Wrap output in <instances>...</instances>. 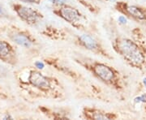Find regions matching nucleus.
<instances>
[{"mask_svg": "<svg viewBox=\"0 0 146 120\" xmlns=\"http://www.w3.org/2000/svg\"><path fill=\"white\" fill-rule=\"evenodd\" d=\"M20 3L25 4H32V5H40L44 0H17Z\"/></svg>", "mask_w": 146, "mask_h": 120, "instance_id": "nucleus-12", "label": "nucleus"}, {"mask_svg": "<svg viewBox=\"0 0 146 120\" xmlns=\"http://www.w3.org/2000/svg\"><path fill=\"white\" fill-rule=\"evenodd\" d=\"M145 112H146V104L145 105Z\"/></svg>", "mask_w": 146, "mask_h": 120, "instance_id": "nucleus-17", "label": "nucleus"}, {"mask_svg": "<svg viewBox=\"0 0 146 120\" xmlns=\"http://www.w3.org/2000/svg\"><path fill=\"white\" fill-rule=\"evenodd\" d=\"M11 8L21 21L33 28H36L45 20V16L40 11L25 3H13L11 4Z\"/></svg>", "mask_w": 146, "mask_h": 120, "instance_id": "nucleus-7", "label": "nucleus"}, {"mask_svg": "<svg viewBox=\"0 0 146 120\" xmlns=\"http://www.w3.org/2000/svg\"><path fill=\"white\" fill-rule=\"evenodd\" d=\"M3 34L8 41L29 51H36L40 43L36 37L26 29L16 25H6L0 26V35Z\"/></svg>", "mask_w": 146, "mask_h": 120, "instance_id": "nucleus-4", "label": "nucleus"}, {"mask_svg": "<svg viewBox=\"0 0 146 120\" xmlns=\"http://www.w3.org/2000/svg\"><path fill=\"white\" fill-rule=\"evenodd\" d=\"M0 17L2 18H8V15L6 11L5 8L3 7V6L0 3Z\"/></svg>", "mask_w": 146, "mask_h": 120, "instance_id": "nucleus-15", "label": "nucleus"}, {"mask_svg": "<svg viewBox=\"0 0 146 120\" xmlns=\"http://www.w3.org/2000/svg\"><path fill=\"white\" fill-rule=\"evenodd\" d=\"M52 12L73 28L78 30L85 29V17L76 7L66 3L63 5L54 7Z\"/></svg>", "mask_w": 146, "mask_h": 120, "instance_id": "nucleus-6", "label": "nucleus"}, {"mask_svg": "<svg viewBox=\"0 0 146 120\" xmlns=\"http://www.w3.org/2000/svg\"><path fill=\"white\" fill-rule=\"evenodd\" d=\"M73 42L76 46L80 47L84 50H86L89 52L94 54L95 55L109 60L113 59V56L106 49V47L100 42V40L90 33L84 32L75 35Z\"/></svg>", "mask_w": 146, "mask_h": 120, "instance_id": "nucleus-5", "label": "nucleus"}, {"mask_svg": "<svg viewBox=\"0 0 146 120\" xmlns=\"http://www.w3.org/2000/svg\"><path fill=\"white\" fill-rule=\"evenodd\" d=\"M81 118L87 120L117 119L119 115L115 112L100 109L94 106H84L81 110Z\"/></svg>", "mask_w": 146, "mask_h": 120, "instance_id": "nucleus-10", "label": "nucleus"}, {"mask_svg": "<svg viewBox=\"0 0 146 120\" xmlns=\"http://www.w3.org/2000/svg\"><path fill=\"white\" fill-rule=\"evenodd\" d=\"M75 63L86 70L94 77L115 91H123L125 89V81L119 71L108 63L95 60L82 54L73 56Z\"/></svg>", "mask_w": 146, "mask_h": 120, "instance_id": "nucleus-2", "label": "nucleus"}, {"mask_svg": "<svg viewBox=\"0 0 146 120\" xmlns=\"http://www.w3.org/2000/svg\"><path fill=\"white\" fill-rule=\"evenodd\" d=\"M38 110L48 119H70V113L67 110H55L46 105H39Z\"/></svg>", "mask_w": 146, "mask_h": 120, "instance_id": "nucleus-11", "label": "nucleus"}, {"mask_svg": "<svg viewBox=\"0 0 146 120\" xmlns=\"http://www.w3.org/2000/svg\"><path fill=\"white\" fill-rule=\"evenodd\" d=\"M47 1H49V2H50L52 5L54 6V7L63 5V4L67 3V0H47Z\"/></svg>", "mask_w": 146, "mask_h": 120, "instance_id": "nucleus-13", "label": "nucleus"}, {"mask_svg": "<svg viewBox=\"0 0 146 120\" xmlns=\"http://www.w3.org/2000/svg\"><path fill=\"white\" fill-rule=\"evenodd\" d=\"M0 61L11 67L19 64V55L10 41L0 38Z\"/></svg>", "mask_w": 146, "mask_h": 120, "instance_id": "nucleus-9", "label": "nucleus"}, {"mask_svg": "<svg viewBox=\"0 0 146 120\" xmlns=\"http://www.w3.org/2000/svg\"><path fill=\"white\" fill-rule=\"evenodd\" d=\"M8 97H9L7 93V92L2 88V86H0V98L3 100H7Z\"/></svg>", "mask_w": 146, "mask_h": 120, "instance_id": "nucleus-14", "label": "nucleus"}, {"mask_svg": "<svg viewBox=\"0 0 146 120\" xmlns=\"http://www.w3.org/2000/svg\"><path fill=\"white\" fill-rule=\"evenodd\" d=\"M98 1H103V0H98Z\"/></svg>", "mask_w": 146, "mask_h": 120, "instance_id": "nucleus-18", "label": "nucleus"}, {"mask_svg": "<svg viewBox=\"0 0 146 120\" xmlns=\"http://www.w3.org/2000/svg\"><path fill=\"white\" fill-rule=\"evenodd\" d=\"M103 1H107V2H110V3H115V2H117L118 0H103Z\"/></svg>", "mask_w": 146, "mask_h": 120, "instance_id": "nucleus-16", "label": "nucleus"}, {"mask_svg": "<svg viewBox=\"0 0 146 120\" xmlns=\"http://www.w3.org/2000/svg\"><path fill=\"white\" fill-rule=\"evenodd\" d=\"M19 89L32 99L62 100L65 89L55 76L46 75L36 68H25L16 73Z\"/></svg>", "mask_w": 146, "mask_h": 120, "instance_id": "nucleus-1", "label": "nucleus"}, {"mask_svg": "<svg viewBox=\"0 0 146 120\" xmlns=\"http://www.w3.org/2000/svg\"><path fill=\"white\" fill-rule=\"evenodd\" d=\"M111 45L114 51L130 67L141 71L145 68L146 50L137 42L128 37L118 36L113 39Z\"/></svg>", "mask_w": 146, "mask_h": 120, "instance_id": "nucleus-3", "label": "nucleus"}, {"mask_svg": "<svg viewBox=\"0 0 146 120\" xmlns=\"http://www.w3.org/2000/svg\"><path fill=\"white\" fill-rule=\"evenodd\" d=\"M114 8L120 14L132 21L146 24V7L118 0L114 3Z\"/></svg>", "mask_w": 146, "mask_h": 120, "instance_id": "nucleus-8", "label": "nucleus"}]
</instances>
